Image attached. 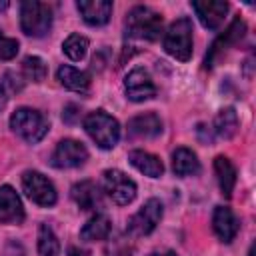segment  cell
I'll return each mask as SVG.
<instances>
[{
	"mask_svg": "<svg viewBox=\"0 0 256 256\" xmlns=\"http://www.w3.org/2000/svg\"><path fill=\"white\" fill-rule=\"evenodd\" d=\"M76 8L82 14L84 22L90 26L106 24L112 14V2H108V0H80L76 4Z\"/></svg>",
	"mask_w": 256,
	"mask_h": 256,
	"instance_id": "2e32d148",
	"label": "cell"
},
{
	"mask_svg": "<svg viewBox=\"0 0 256 256\" xmlns=\"http://www.w3.org/2000/svg\"><path fill=\"white\" fill-rule=\"evenodd\" d=\"M22 74L24 78L32 80V82H42L46 78V64L42 58L38 56H26L22 60Z\"/></svg>",
	"mask_w": 256,
	"mask_h": 256,
	"instance_id": "484cf974",
	"label": "cell"
},
{
	"mask_svg": "<svg viewBox=\"0 0 256 256\" xmlns=\"http://www.w3.org/2000/svg\"><path fill=\"white\" fill-rule=\"evenodd\" d=\"M20 26L24 34L42 38L52 26V8L38 0H24L20 4Z\"/></svg>",
	"mask_w": 256,
	"mask_h": 256,
	"instance_id": "3957f363",
	"label": "cell"
},
{
	"mask_svg": "<svg viewBox=\"0 0 256 256\" xmlns=\"http://www.w3.org/2000/svg\"><path fill=\"white\" fill-rule=\"evenodd\" d=\"M22 86H24V82H22L20 76H16L14 72H8V74L4 76V80L0 82V110L6 106L10 94L22 90Z\"/></svg>",
	"mask_w": 256,
	"mask_h": 256,
	"instance_id": "4316f807",
	"label": "cell"
},
{
	"mask_svg": "<svg viewBox=\"0 0 256 256\" xmlns=\"http://www.w3.org/2000/svg\"><path fill=\"white\" fill-rule=\"evenodd\" d=\"M162 32V16L148 6H136L128 12L126 34L138 40H158Z\"/></svg>",
	"mask_w": 256,
	"mask_h": 256,
	"instance_id": "6da1fadb",
	"label": "cell"
},
{
	"mask_svg": "<svg viewBox=\"0 0 256 256\" xmlns=\"http://www.w3.org/2000/svg\"><path fill=\"white\" fill-rule=\"evenodd\" d=\"M60 84L72 92H80V94H86L90 90V76L78 68H72V66H60L58 72H56Z\"/></svg>",
	"mask_w": 256,
	"mask_h": 256,
	"instance_id": "d6986e66",
	"label": "cell"
},
{
	"mask_svg": "<svg viewBox=\"0 0 256 256\" xmlns=\"http://www.w3.org/2000/svg\"><path fill=\"white\" fill-rule=\"evenodd\" d=\"M214 172H216L218 186H220L222 194L230 198L232 196V190H234V184H236V168H234V164L226 156H216V160H214Z\"/></svg>",
	"mask_w": 256,
	"mask_h": 256,
	"instance_id": "7402d4cb",
	"label": "cell"
},
{
	"mask_svg": "<svg viewBox=\"0 0 256 256\" xmlns=\"http://www.w3.org/2000/svg\"><path fill=\"white\" fill-rule=\"evenodd\" d=\"M68 254H70V256H88V252H86V250H78V248H74V246H70Z\"/></svg>",
	"mask_w": 256,
	"mask_h": 256,
	"instance_id": "f1b7e54d",
	"label": "cell"
},
{
	"mask_svg": "<svg viewBox=\"0 0 256 256\" xmlns=\"http://www.w3.org/2000/svg\"><path fill=\"white\" fill-rule=\"evenodd\" d=\"M244 32H246V24H244V20H242L240 16L234 18L232 24L228 26V30H226L224 34H220V36L214 40L210 52L206 54V68L214 66V62H216V60H218L230 46H234L236 42H240L242 36H244Z\"/></svg>",
	"mask_w": 256,
	"mask_h": 256,
	"instance_id": "7c38bea8",
	"label": "cell"
},
{
	"mask_svg": "<svg viewBox=\"0 0 256 256\" xmlns=\"http://www.w3.org/2000/svg\"><path fill=\"white\" fill-rule=\"evenodd\" d=\"M70 196L80 210H96L102 206V192L98 184L92 180H82L74 184L70 190Z\"/></svg>",
	"mask_w": 256,
	"mask_h": 256,
	"instance_id": "9a60e30c",
	"label": "cell"
},
{
	"mask_svg": "<svg viewBox=\"0 0 256 256\" xmlns=\"http://www.w3.org/2000/svg\"><path fill=\"white\" fill-rule=\"evenodd\" d=\"M24 208L16 190L8 184L0 186V222L2 224H22Z\"/></svg>",
	"mask_w": 256,
	"mask_h": 256,
	"instance_id": "5bb4252c",
	"label": "cell"
},
{
	"mask_svg": "<svg viewBox=\"0 0 256 256\" xmlns=\"http://www.w3.org/2000/svg\"><path fill=\"white\" fill-rule=\"evenodd\" d=\"M18 40L0 34V60H12L18 54Z\"/></svg>",
	"mask_w": 256,
	"mask_h": 256,
	"instance_id": "83f0119b",
	"label": "cell"
},
{
	"mask_svg": "<svg viewBox=\"0 0 256 256\" xmlns=\"http://www.w3.org/2000/svg\"><path fill=\"white\" fill-rule=\"evenodd\" d=\"M110 232H112L110 218L106 214H94L80 230V238L84 242H98V240H106Z\"/></svg>",
	"mask_w": 256,
	"mask_h": 256,
	"instance_id": "ffe728a7",
	"label": "cell"
},
{
	"mask_svg": "<svg viewBox=\"0 0 256 256\" xmlns=\"http://www.w3.org/2000/svg\"><path fill=\"white\" fill-rule=\"evenodd\" d=\"M172 170L176 176H192L200 172V162L192 150L176 148L172 154Z\"/></svg>",
	"mask_w": 256,
	"mask_h": 256,
	"instance_id": "44dd1931",
	"label": "cell"
},
{
	"mask_svg": "<svg viewBox=\"0 0 256 256\" xmlns=\"http://www.w3.org/2000/svg\"><path fill=\"white\" fill-rule=\"evenodd\" d=\"M150 256H176V254L168 250V252H154V254H150Z\"/></svg>",
	"mask_w": 256,
	"mask_h": 256,
	"instance_id": "f546056e",
	"label": "cell"
},
{
	"mask_svg": "<svg viewBox=\"0 0 256 256\" xmlns=\"http://www.w3.org/2000/svg\"><path fill=\"white\" fill-rule=\"evenodd\" d=\"M84 130L96 142V146H100L104 150L114 148L118 138H120V126H118L116 118H112L104 110L90 112L84 118Z\"/></svg>",
	"mask_w": 256,
	"mask_h": 256,
	"instance_id": "7a4b0ae2",
	"label": "cell"
},
{
	"mask_svg": "<svg viewBox=\"0 0 256 256\" xmlns=\"http://www.w3.org/2000/svg\"><path fill=\"white\" fill-rule=\"evenodd\" d=\"M10 128L30 144L40 142L48 132V120L42 112L32 108H18L10 116Z\"/></svg>",
	"mask_w": 256,
	"mask_h": 256,
	"instance_id": "277c9868",
	"label": "cell"
},
{
	"mask_svg": "<svg viewBox=\"0 0 256 256\" xmlns=\"http://www.w3.org/2000/svg\"><path fill=\"white\" fill-rule=\"evenodd\" d=\"M128 160H130V164H132L138 172H142V174H146V176H150V178H158V176H162V172H164L162 160H160L158 156L150 154V152L132 150V152L128 154Z\"/></svg>",
	"mask_w": 256,
	"mask_h": 256,
	"instance_id": "ac0fdd59",
	"label": "cell"
},
{
	"mask_svg": "<svg viewBox=\"0 0 256 256\" xmlns=\"http://www.w3.org/2000/svg\"><path fill=\"white\" fill-rule=\"evenodd\" d=\"M124 90L132 102H144V100L156 96V86H154L150 74L142 68H134L128 72V76L124 80Z\"/></svg>",
	"mask_w": 256,
	"mask_h": 256,
	"instance_id": "30bf717a",
	"label": "cell"
},
{
	"mask_svg": "<svg viewBox=\"0 0 256 256\" xmlns=\"http://www.w3.org/2000/svg\"><path fill=\"white\" fill-rule=\"evenodd\" d=\"M212 228H214V234L220 238V242L230 244L238 234L240 222L228 206H216L212 214Z\"/></svg>",
	"mask_w": 256,
	"mask_h": 256,
	"instance_id": "4fadbf2b",
	"label": "cell"
},
{
	"mask_svg": "<svg viewBox=\"0 0 256 256\" xmlns=\"http://www.w3.org/2000/svg\"><path fill=\"white\" fill-rule=\"evenodd\" d=\"M164 50L176 60H190L192 56V22L188 18H180L170 24L164 34Z\"/></svg>",
	"mask_w": 256,
	"mask_h": 256,
	"instance_id": "5b68a950",
	"label": "cell"
},
{
	"mask_svg": "<svg viewBox=\"0 0 256 256\" xmlns=\"http://www.w3.org/2000/svg\"><path fill=\"white\" fill-rule=\"evenodd\" d=\"M102 184H104V192L120 206L130 204L136 198V184L132 178H128L122 170H104L102 176Z\"/></svg>",
	"mask_w": 256,
	"mask_h": 256,
	"instance_id": "8992f818",
	"label": "cell"
},
{
	"mask_svg": "<svg viewBox=\"0 0 256 256\" xmlns=\"http://www.w3.org/2000/svg\"><path fill=\"white\" fill-rule=\"evenodd\" d=\"M88 160V150L78 140H62L58 142L56 150L52 152V166L54 168H76Z\"/></svg>",
	"mask_w": 256,
	"mask_h": 256,
	"instance_id": "9c48e42d",
	"label": "cell"
},
{
	"mask_svg": "<svg viewBox=\"0 0 256 256\" xmlns=\"http://www.w3.org/2000/svg\"><path fill=\"white\" fill-rule=\"evenodd\" d=\"M62 50H64V54L70 60H82L86 56V50H88V38L86 36H80V34H70L64 40Z\"/></svg>",
	"mask_w": 256,
	"mask_h": 256,
	"instance_id": "d4e9b609",
	"label": "cell"
},
{
	"mask_svg": "<svg viewBox=\"0 0 256 256\" xmlns=\"http://www.w3.org/2000/svg\"><path fill=\"white\" fill-rule=\"evenodd\" d=\"M238 130V116L234 112V108H224L216 114L214 118V132L220 136V138H232Z\"/></svg>",
	"mask_w": 256,
	"mask_h": 256,
	"instance_id": "603a6c76",
	"label": "cell"
},
{
	"mask_svg": "<svg viewBox=\"0 0 256 256\" xmlns=\"http://www.w3.org/2000/svg\"><path fill=\"white\" fill-rule=\"evenodd\" d=\"M162 218V204L156 198H150L128 222V232L132 236H146L150 234Z\"/></svg>",
	"mask_w": 256,
	"mask_h": 256,
	"instance_id": "ba28073f",
	"label": "cell"
},
{
	"mask_svg": "<svg viewBox=\"0 0 256 256\" xmlns=\"http://www.w3.org/2000/svg\"><path fill=\"white\" fill-rule=\"evenodd\" d=\"M22 190L26 192V196L32 202H36L40 206L56 204V188L40 172H34V170L24 172V176H22Z\"/></svg>",
	"mask_w": 256,
	"mask_h": 256,
	"instance_id": "52a82bcc",
	"label": "cell"
},
{
	"mask_svg": "<svg viewBox=\"0 0 256 256\" xmlns=\"http://www.w3.org/2000/svg\"><path fill=\"white\" fill-rule=\"evenodd\" d=\"M162 132V122L154 112L140 114L128 122V134L132 138H154Z\"/></svg>",
	"mask_w": 256,
	"mask_h": 256,
	"instance_id": "e0dca14e",
	"label": "cell"
},
{
	"mask_svg": "<svg viewBox=\"0 0 256 256\" xmlns=\"http://www.w3.org/2000/svg\"><path fill=\"white\" fill-rule=\"evenodd\" d=\"M192 10L196 12V16L204 28L216 30L222 26V22L226 18L228 2H224V0H194Z\"/></svg>",
	"mask_w": 256,
	"mask_h": 256,
	"instance_id": "8fae6325",
	"label": "cell"
},
{
	"mask_svg": "<svg viewBox=\"0 0 256 256\" xmlns=\"http://www.w3.org/2000/svg\"><path fill=\"white\" fill-rule=\"evenodd\" d=\"M38 252L42 256H60V242L48 224H40L38 228Z\"/></svg>",
	"mask_w": 256,
	"mask_h": 256,
	"instance_id": "cb8c5ba5",
	"label": "cell"
}]
</instances>
